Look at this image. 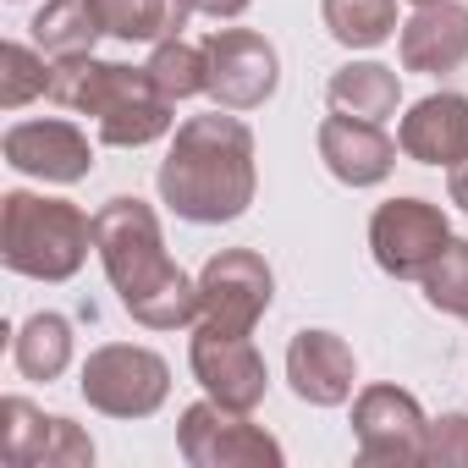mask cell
<instances>
[{
	"mask_svg": "<svg viewBox=\"0 0 468 468\" xmlns=\"http://www.w3.org/2000/svg\"><path fill=\"white\" fill-rule=\"evenodd\" d=\"M419 6H435V0H419Z\"/></svg>",
	"mask_w": 468,
	"mask_h": 468,
	"instance_id": "obj_27",
	"label": "cell"
},
{
	"mask_svg": "<svg viewBox=\"0 0 468 468\" xmlns=\"http://www.w3.org/2000/svg\"><path fill=\"white\" fill-rule=\"evenodd\" d=\"M6 67H12V89H6V105H23L34 89H50V78H28V72H34V61H28V50H23V45H12V50H6Z\"/></svg>",
	"mask_w": 468,
	"mask_h": 468,
	"instance_id": "obj_24",
	"label": "cell"
},
{
	"mask_svg": "<svg viewBox=\"0 0 468 468\" xmlns=\"http://www.w3.org/2000/svg\"><path fill=\"white\" fill-rule=\"evenodd\" d=\"M287 375H292L303 402L331 408V402H342L353 391V353L331 331H303L292 342V353H287Z\"/></svg>",
	"mask_w": 468,
	"mask_h": 468,
	"instance_id": "obj_14",
	"label": "cell"
},
{
	"mask_svg": "<svg viewBox=\"0 0 468 468\" xmlns=\"http://www.w3.org/2000/svg\"><path fill=\"white\" fill-rule=\"evenodd\" d=\"M209 89L226 111H254L271 89H276V50L260 34H238L226 28L209 39Z\"/></svg>",
	"mask_w": 468,
	"mask_h": 468,
	"instance_id": "obj_8",
	"label": "cell"
},
{
	"mask_svg": "<svg viewBox=\"0 0 468 468\" xmlns=\"http://www.w3.org/2000/svg\"><path fill=\"white\" fill-rule=\"evenodd\" d=\"M89 220L61 204V198H28V193H12L6 198V265L12 271H28V276H72L83 265V249H89Z\"/></svg>",
	"mask_w": 468,
	"mask_h": 468,
	"instance_id": "obj_4",
	"label": "cell"
},
{
	"mask_svg": "<svg viewBox=\"0 0 468 468\" xmlns=\"http://www.w3.org/2000/svg\"><path fill=\"white\" fill-rule=\"evenodd\" d=\"M468 56V6H424L408 28H402V61L413 72H452Z\"/></svg>",
	"mask_w": 468,
	"mask_h": 468,
	"instance_id": "obj_15",
	"label": "cell"
},
{
	"mask_svg": "<svg viewBox=\"0 0 468 468\" xmlns=\"http://www.w3.org/2000/svg\"><path fill=\"white\" fill-rule=\"evenodd\" d=\"M193 369L220 397V408H254L265 397V358L254 353L249 336L198 331L193 336Z\"/></svg>",
	"mask_w": 468,
	"mask_h": 468,
	"instance_id": "obj_9",
	"label": "cell"
},
{
	"mask_svg": "<svg viewBox=\"0 0 468 468\" xmlns=\"http://www.w3.org/2000/svg\"><path fill=\"white\" fill-rule=\"evenodd\" d=\"M100 28H105L100 0H50V12H39V23H34L39 45H45L50 56H67V61H78V56L94 45Z\"/></svg>",
	"mask_w": 468,
	"mask_h": 468,
	"instance_id": "obj_18",
	"label": "cell"
},
{
	"mask_svg": "<svg viewBox=\"0 0 468 468\" xmlns=\"http://www.w3.org/2000/svg\"><path fill=\"white\" fill-rule=\"evenodd\" d=\"M331 105L342 116H358V122H386L397 111V72L391 67H375V61L342 67L331 78Z\"/></svg>",
	"mask_w": 468,
	"mask_h": 468,
	"instance_id": "obj_17",
	"label": "cell"
},
{
	"mask_svg": "<svg viewBox=\"0 0 468 468\" xmlns=\"http://www.w3.org/2000/svg\"><path fill=\"white\" fill-rule=\"evenodd\" d=\"M463 320H468V314H463Z\"/></svg>",
	"mask_w": 468,
	"mask_h": 468,
	"instance_id": "obj_28",
	"label": "cell"
},
{
	"mask_svg": "<svg viewBox=\"0 0 468 468\" xmlns=\"http://www.w3.org/2000/svg\"><path fill=\"white\" fill-rule=\"evenodd\" d=\"M265 303H271V271L254 254H220V260H209V271L198 282L204 331L249 336V325L265 314Z\"/></svg>",
	"mask_w": 468,
	"mask_h": 468,
	"instance_id": "obj_5",
	"label": "cell"
},
{
	"mask_svg": "<svg viewBox=\"0 0 468 468\" xmlns=\"http://www.w3.org/2000/svg\"><path fill=\"white\" fill-rule=\"evenodd\" d=\"M369 238H375V260L391 276H424L446 249V220L424 198H397L375 215Z\"/></svg>",
	"mask_w": 468,
	"mask_h": 468,
	"instance_id": "obj_7",
	"label": "cell"
},
{
	"mask_svg": "<svg viewBox=\"0 0 468 468\" xmlns=\"http://www.w3.org/2000/svg\"><path fill=\"white\" fill-rule=\"evenodd\" d=\"M325 23L342 45H380L397 28V0H325Z\"/></svg>",
	"mask_w": 468,
	"mask_h": 468,
	"instance_id": "obj_20",
	"label": "cell"
},
{
	"mask_svg": "<svg viewBox=\"0 0 468 468\" xmlns=\"http://www.w3.org/2000/svg\"><path fill=\"white\" fill-rule=\"evenodd\" d=\"M50 94L100 116V138L105 144H149L171 127L165 116V94L154 89V78L127 72V67H94V61H72L61 78H50Z\"/></svg>",
	"mask_w": 468,
	"mask_h": 468,
	"instance_id": "obj_3",
	"label": "cell"
},
{
	"mask_svg": "<svg viewBox=\"0 0 468 468\" xmlns=\"http://www.w3.org/2000/svg\"><path fill=\"white\" fill-rule=\"evenodd\" d=\"M83 397L105 413H149L165 397V364L144 347H105L83 369Z\"/></svg>",
	"mask_w": 468,
	"mask_h": 468,
	"instance_id": "obj_6",
	"label": "cell"
},
{
	"mask_svg": "<svg viewBox=\"0 0 468 468\" xmlns=\"http://www.w3.org/2000/svg\"><path fill=\"white\" fill-rule=\"evenodd\" d=\"M452 198H457V204L468 209V160H463V165L452 171Z\"/></svg>",
	"mask_w": 468,
	"mask_h": 468,
	"instance_id": "obj_26",
	"label": "cell"
},
{
	"mask_svg": "<svg viewBox=\"0 0 468 468\" xmlns=\"http://www.w3.org/2000/svg\"><path fill=\"white\" fill-rule=\"evenodd\" d=\"M353 424H358L364 457H424V441H419L424 419H419V408H413L408 391H391V386L364 391Z\"/></svg>",
	"mask_w": 468,
	"mask_h": 468,
	"instance_id": "obj_11",
	"label": "cell"
},
{
	"mask_svg": "<svg viewBox=\"0 0 468 468\" xmlns=\"http://www.w3.org/2000/svg\"><path fill=\"white\" fill-rule=\"evenodd\" d=\"M149 78L165 100H187V94L209 89V56L193 50V45H160L154 61H149Z\"/></svg>",
	"mask_w": 468,
	"mask_h": 468,
	"instance_id": "obj_21",
	"label": "cell"
},
{
	"mask_svg": "<svg viewBox=\"0 0 468 468\" xmlns=\"http://www.w3.org/2000/svg\"><path fill=\"white\" fill-rule=\"evenodd\" d=\"M424 287H430V303L435 309L468 314V243H446L441 260L424 271Z\"/></svg>",
	"mask_w": 468,
	"mask_h": 468,
	"instance_id": "obj_23",
	"label": "cell"
},
{
	"mask_svg": "<svg viewBox=\"0 0 468 468\" xmlns=\"http://www.w3.org/2000/svg\"><path fill=\"white\" fill-rule=\"evenodd\" d=\"M193 0H100V17L122 39H154L165 28H182Z\"/></svg>",
	"mask_w": 468,
	"mask_h": 468,
	"instance_id": "obj_19",
	"label": "cell"
},
{
	"mask_svg": "<svg viewBox=\"0 0 468 468\" xmlns=\"http://www.w3.org/2000/svg\"><path fill=\"white\" fill-rule=\"evenodd\" d=\"M67 325L56 320V314H39V320H28V331H23V342H17V364H23V375H34V380H50L61 364H67Z\"/></svg>",
	"mask_w": 468,
	"mask_h": 468,
	"instance_id": "obj_22",
	"label": "cell"
},
{
	"mask_svg": "<svg viewBox=\"0 0 468 468\" xmlns=\"http://www.w3.org/2000/svg\"><path fill=\"white\" fill-rule=\"evenodd\" d=\"M397 144L424 165H457L468 154V100L463 94H430L424 105H413Z\"/></svg>",
	"mask_w": 468,
	"mask_h": 468,
	"instance_id": "obj_13",
	"label": "cell"
},
{
	"mask_svg": "<svg viewBox=\"0 0 468 468\" xmlns=\"http://www.w3.org/2000/svg\"><path fill=\"white\" fill-rule=\"evenodd\" d=\"M254 144L231 116H198L176 133V149L160 171V193L187 220H231L254 198Z\"/></svg>",
	"mask_w": 468,
	"mask_h": 468,
	"instance_id": "obj_1",
	"label": "cell"
},
{
	"mask_svg": "<svg viewBox=\"0 0 468 468\" xmlns=\"http://www.w3.org/2000/svg\"><path fill=\"white\" fill-rule=\"evenodd\" d=\"M320 154H325V165H331L342 182L369 187V182H380V176L391 171L397 144L380 133V122H358V116H342V111H336V116L320 127Z\"/></svg>",
	"mask_w": 468,
	"mask_h": 468,
	"instance_id": "obj_12",
	"label": "cell"
},
{
	"mask_svg": "<svg viewBox=\"0 0 468 468\" xmlns=\"http://www.w3.org/2000/svg\"><path fill=\"white\" fill-rule=\"evenodd\" d=\"M182 452L193 463H282V446L243 419H231L220 408H187L182 419Z\"/></svg>",
	"mask_w": 468,
	"mask_h": 468,
	"instance_id": "obj_10",
	"label": "cell"
},
{
	"mask_svg": "<svg viewBox=\"0 0 468 468\" xmlns=\"http://www.w3.org/2000/svg\"><path fill=\"white\" fill-rule=\"evenodd\" d=\"M6 154H12V165L56 176V182H72V176L89 171V144L67 122H28V127H17L6 138Z\"/></svg>",
	"mask_w": 468,
	"mask_h": 468,
	"instance_id": "obj_16",
	"label": "cell"
},
{
	"mask_svg": "<svg viewBox=\"0 0 468 468\" xmlns=\"http://www.w3.org/2000/svg\"><path fill=\"white\" fill-rule=\"evenodd\" d=\"M94 238H100L111 282L122 287V303L144 325H182V320H193L198 292L187 287L182 271L165 265L154 215L138 198H111V209L94 220Z\"/></svg>",
	"mask_w": 468,
	"mask_h": 468,
	"instance_id": "obj_2",
	"label": "cell"
},
{
	"mask_svg": "<svg viewBox=\"0 0 468 468\" xmlns=\"http://www.w3.org/2000/svg\"><path fill=\"white\" fill-rule=\"evenodd\" d=\"M198 6H204V12H215V17H238L249 0H198Z\"/></svg>",
	"mask_w": 468,
	"mask_h": 468,
	"instance_id": "obj_25",
	"label": "cell"
}]
</instances>
